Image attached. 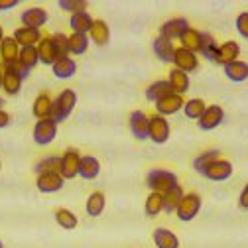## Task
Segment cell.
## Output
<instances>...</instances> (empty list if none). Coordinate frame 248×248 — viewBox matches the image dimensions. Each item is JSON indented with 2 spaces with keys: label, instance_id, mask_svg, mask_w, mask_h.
Returning <instances> with one entry per match:
<instances>
[{
  "label": "cell",
  "instance_id": "27",
  "mask_svg": "<svg viewBox=\"0 0 248 248\" xmlns=\"http://www.w3.org/2000/svg\"><path fill=\"white\" fill-rule=\"evenodd\" d=\"M225 75L232 83H244L248 79V63L246 61L236 59V61H232V63L225 65Z\"/></svg>",
  "mask_w": 248,
  "mask_h": 248
},
{
  "label": "cell",
  "instance_id": "23",
  "mask_svg": "<svg viewBox=\"0 0 248 248\" xmlns=\"http://www.w3.org/2000/svg\"><path fill=\"white\" fill-rule=\"evenodd\" d=\"M51 71L57 79H71L77 71V63H75V59H71V55L67 57H59L55 63L51 65Z\"/></svg>",
  "mask_w": 248,
  "mask_h": 248
},
{
  "label": "cell",
  "instance_id": "36",
  "mask_svg": "<svg viewBox=\"0 0 248 248\" xmlns=\"http://www.w3.org/2000/svg\"><path fill=\"white\" fill-rule=\"evenodd\" d=\"M219 158H221V150H207V152L201 154V156L195 158L193 168L197 170V173H203L207 166H211L215 160H219Z\"/></svg>",
  "mask_w": 248,
  "mask_h": 248
},
{
  "label": "cell",
  "instance_id": "34",
  "mask_svg": "<svg viewBox=\"0 0 248 248\" xmlns=\"http://www.w3.org/2000/svg\"><path fill=\"white\" fill-rule=\"evenodd\" d=\"M89 36L87 34H71L69 36V55H83L89 49Z\"/></svg>",
  "mask_w": 248,
  "mask_h": 248
},
{
  "label": "cell",
  "instance_id": "25",
  "mask_svg": "<svg viewBox=\"0 0 248 248\" xmlns=\"http://www.w3.org/2000/svg\"><path fill=\"white\" fill-rule=\"evenodd\" d=\"M93 16L89 12H77V14H71L69 18V28L73 30V34H87L91 32V28H93Z\"/></svg>",
  "mask_w": 248,
  "mask_h": 248
},
{
  "label": "cell",
  "instance_id": "35",
  "mask_svg": "<svg viewBox=\"0 0 248 248\" xmlns=\"http://www.w3.org/2000/svg\"><path fill=\"white\" fill-rule=\"evenodd\" d=\"M205 108H207V105H205L203 99H189V101H185V105H183L185 116L191 118V120H199L201 114L205 112Z\"/></svg>",
  "mask_w": 248,
  "mask_h": 248
},
{
  "label": "cell",
  "instance_id": "52",
  "mask_svg": "<svg viewBox=\"0 0 248 248\" xmlns=\"http://www.w3.org/2000/svg\"><path fill=\"white\" fill-rule=\"evenodd\" d=\"M0 171H2V160H0Z\"/></svg>",
  "mask_w": 248,
  "mask_h": 248
},
{
  "label": "cell",
  "instance_id": "28",
  "mask_svg": "<svg viewBox=\"0 0 248 248\" xmlns=\"http://www.w3.org/2000/svg\"><path fill=\"white\" fill-rule=\"evenodd\" d=\"M107 207V197L103 191H93L89 197H87V203H85V211L89 217H99L103 215Z\"/></svg>",
  "mask_w": 248,
  "mask_h": 248
},
{
  "label": "cell",
  "instance_id": "22",
  "mask_svg": "<svg viewBox=\"0 0 248 248\" xmlns=\"http://www.w3.org/2000/svg\"><path fill=\"white\" fill-rule=\"evenodd\" d=\"M89 40L93 44H97L99 47L107 46L108 40H110V28L105 20H95L93 22V28H91V32H89Z\"/></svg>",
  "mask_w": 248,
  "mask_h": 248
},
{
  "label": "cell",
  "instance_id": "16",
  "mask_svg": "<svg viewBox=\"0 0 248 248\" xmlns=\"http://www.w3.org/2000/svg\"><path fill=\"white\" fill-rule=\"evenodd\" d=\"M179 47L183 49H189L193 53H201V46H203V32H199V30L195 28H187L185 32L179 36Z\"/></svg>",
  "mask_w": 248,
  "mask_h": 248
},
{
  "label": "cell",
  "instance_id": "13",
  "mask_svg": "<svg viewBox=\"0 0 248 248\" xmlns=\"http://www.w3.org/2000/svg\"><path fill=\"white\" fill-rule=\"evenodd\" d=\"M128 126H130V132L134 134V138H138V140H148L150 116H148L144 110H134V112L130 114Z\"/></svg>",
  "mask_w": 248,
  "mask_h": 248
},
{
  "label": "cell",
  "instance_id": "39",
  "mask_svg": "<svg viewBox=\"0 0 248 248\" xmlns=\"http://www.w3.org/2000/svg\"><path fill=\"white\" fill-rule=\"evenodd\" d=\"M59 164H61L59 156H47V158H42V160L36 164L34 171H36V175H40V173H49V171H59Z\"/></svg>",
  "mask_w": 248,
  "mask_h": 248
},
{
  "label": "cell",
  "instance_id": "42",
  "mask_svg": "<svg viewBox=\"0 0 248 248\" xmlns=\"http://www.w3.org/2000/svg\"><path fill=\"white\" fill-rule=\"evenodd\" d=\"M51 40H53V44H55V47H57V51H59L61 57H67L69 55V36L57 32V34H51Z\"/></svg>",
  "mask_w": 248,
  "mask_h": 248
},
{
  "label": "cell",
  "instance_id": "3",
  "mask_svg": "<svg viewBox=\"0 0 248 248\" xmlns=\"http://www.w3.org/2000/svg\"><path fill=\"white\" fill-rule=\"evenodd\" d=\"M201 205H203V201H201L199 193H185L181 203H179V207L175 209L177 219L183 221V223L193 221L195 217L199 215V211H201Z\"/></svg>",
  "mask_w": 248,
  "mask_h": 248
},
{
  "label": "cell",
  "instance_id": "19",
  "mask_svg": "<svg viewBox=\"0 0 248 248\" xmlns=\"http://www.w3.org/2000/svg\"><path fill=\"white\" fill-rule=\"evenodd\" d=\"M12 38L16 40V44H18L20 47H32V46H38V44L42 42V38H44V36H42L40 30H32V28H18Z\"/></svg>",
  "mask_w": 248,
  "mask_h": 248
},
{
  "label": "cell",
  "instance_id": "9",
  "mask_svg": "<svg viewBox=\"0 0 248 248\" xmlns=\"http://www.w3.org/2000/svg\"><path fill=\"white\" fill-rule=\"evenodd\" d=\"M223 120H225V108L221 105H209L199 118V128L201 130H215L217 126H221Z\"/></svg>",
  "mask_w": 248,
  "mask_h": 248
},
{
  "label": "cell",
  "instance_id": "50",
  "mask_svg": "<svg viewBox=\"0 0 248 248\" xmlns=\"http://www.w3.org/2000/svg\"><path fill=\"white\" fill-rule=\"evenodd\" d=\"M4 107V99H0V108H2Z\"/></svg>",
  "mask_w": 248,
  "mask_h": 248
},
{
  "label": "cell",
  "instance_id": "49",
  "mask_svg": "<svg viewBox=\"0 0 248 248\" xmlns=\"http://www.w3.org/2000/svg\"><path fill=\"white\" fill-rule=\"evenodd\" d=\"M0 89H2V69H0Z\"/></svg>",
  "mask_w": 248,
  "mask_h": 248
},
{
  "label": "cell",
  "instance_id": "31",
  "mask_svg": "<svg viewBox=\"0 0 248 248\" xmlns=\"http://www.w3.org/2000/svg\"><path fill=\"white\" fill-rule=\"evenodd\" d=\"M22 83H24V79L18 77L12 69L2 67V91L6 95H18L20 89H22Z\"/></svg>",
  "mask_w": 248,
  "mask_h": 248
},
{
  "label": "cell",
  "instance_id": "20",
  "mask_svg": "<svg viewBox=\"0 0 248 248\" xmlns=\"http://www.w3.org/2000/svg\"><path fill=\"white\" fill-rule=\"evenodd\" d=\"M154 53L158 55V59H162L164 63H173V55H175V44L171 40H166L162 36H158L152 44Z\"/></svg>",
  "mask_w": 248,
  "mask_h": 248
},
{
  "label": "cell",
  "instance_id": "10",
  "mask_svg": "<svg viewBox=\"0 0 248 248\" xmlns=\"http://www.w3.org/2000/svg\"><path fill=\"white\" fill-rule=\"evenodd\" d=\"M65 179L61 177L59 171H49V173H40L36 177V187L42 193H57L61 187H63Z\"/></svg>",
  "mask_w": 248,
  "mask_h": 248
},
{
  "label": "cell",
  "instance_id": "37",
  "mask_svg": "<svg viewBox=\"0 0 248 248\" xmlns=\"http://www.w3.org/2000/svg\"><path fill=\"white\" fill-rule=\"evenodd\" d=\"M144 211H146V215H148V217H158V215L164 211L162 195H160V193L150 191V195L146 197V203H144Z\"/></svg>",
  "mask_w": 248,
  "mask_h": 248
},
{
  "label": "cell",
  "instance_id": "46",
  "mask_svg": "<svg viewBox=\"0 0 248 248\" xmlns=\"http://www.w3.org/2000/svg\"><path fill=\"white\" fill-rule=\"evenodd\" d=\"M8 124H10V114L4 108H0V128H6Z\"/></svg>",
  "mask_w": 248,
  "mask_h": 248
},
{
  "label": "cell",
  "instance_id": "7",
  "mask_svg": "<svg viewBox=\"0 0 248 248\" xmlns=\"http://www.w3.org/2000/svg\"><path fill=\"white\" fill-rule=\"evenodd\" d=\"M57 136V124L51 118H42L34 126V142L38 146H47Z\"/></svg>",
  "mask_w": 248,
  "mask_h": 248
},
{
  "label": "cell",
  "instance_id": "18",
  "mask_svg": "<svg viewBox=\"0 0 248 248\" xmlns=\"http://www.w3.org/2000/svg\"><path fill=\"white\" fill-rule=\"evenodd\" d=\"M152 240L158 248H179V238L173 231L166 229V227H158L152 232Z\"/></svg>",
  "mask_w": 248,
  "mask_h": 248
},
{
  "label": "cell",
  "instance_id": "11",
  "mask_svg": "<svg viewBox=\"0 0 248 248\" xmlns=\"http://www.w3.org/2000/svg\"><path fill=\"white\" fill-rule=\"evenodd\" d=\"M49 20L47 16V10L40 8V6H32L22 12L20 16V22H22V28H32V30H40L42 26H46Z\"/></svg>",
  "mask_w": 248,
  "mask_h": 248
},
{
  "label": "cell",
  "instance_id": "45",
  "mask_svg": "<svg viewBox=\"0 0 248 248\" xmlns=\"http://www.w3.org/2000/svg\"><path fill=\"white\" fill-rule=\"evenodd\" d=\"M238 207L248 211V183L244 185V189L240 191V197H238Z\"/></svg>",
  "mask_w": 248,
  "mask_h": 248
},
{
  "label": "cell",
  "instance_id": "8",
  "mask_svg": "<svg viewBox=\"0 0 248 248\" xmlns=\"http://www.w3.org/2000/svg\"><path fill=\"white\" fill-rule=\"evenodd\" d=\"M201 175L209 181H227L232 175V164L229 160L219 158V160H215L211 166H207Z\"/></svg>",
  "mask_w": 248,
  "mask_h": 248
},
{
  "label": "cell",
  "instance_id": "2",
  "mask_svg": "<svg viewBox=\"0 0 248 248\" xmlns=\"http://www.w3.org/2000/svg\"><path fill=\"white\" fill-rule=\"evenodd\" d=\"M146 185L150 187V191L154 193H166L168 189L175 187L177 183V175L170 170H162V168H156V170H150L148 175H146Z\"/></svg>",
  "mask_w": 248,
  "mask_h": 248
},
{
  "label": "cell",
  "instance_id": "41",
  "mask_svg": "<svg viewBox=\"0 0 248 248\" xmlns=\"http://www.w3.org/2000/svg\"><path fill=\"white\" fill-rule=\"evenodd\" d=\"M57 6L65 12L77 14V12H87V2L85 0H59Z\"/></svg>",
  "mask_w": 248,
  "mask_h": 248
},
{
  "label": "cell",
  "instance_id": "44",
  "mask_svg": "<svg viewBox=\"0 0 248 248\" xmlns=\"http://www.w3.org/2000/svg\"><path fill=\"white\" fill-rule=\"evenodd\" d=\"M2 67H8V69H12L18 77H22V79H26L28 75H30V69L22 63V61H14V63H10V65H2Z\"/></svg>",
  "mask_w": 248,
  "mask_h": 248
},
{
  "label": "cell",
  "instance_id": "29",
  "mask_svg": "<svg viewBox=\"0 0 248 248\" xmlns=\"http://www.w3.org/2000/svg\"><path fill=\"white\" fill-rule=\"evenodd\" d=\"M171 87H170V83H168V79H162V81H154L148 89H146V99L148 101H152V103H158L160 99H164V97H168V95H171Z\"/></svg>",
  "mask_w": 248,
  "mask_h": 248
},
{
  "label": "cell",
  "instance_id": "43",
  "mask_svg": "<svg viewBox=\"0 0 248 248\" xmlns=\"http://www.w3.org/2000/svg\"><path fill=\"white\" fill-rule=\"evenodd\" d=\"M236 30L244 40H248V12H240L236 16Z\"/></svg>",
  "mask_w": 248,
  "mask_h": 248
},
{
  "label": "cell",
  "instance_id": "4",
  "mask_svg": "<svg viewBox=\"0 0 248 248\" xmlns=\"http://www.w3.org/2000/svg\"><path fill=\"white\" fill-rule=\"evenodd\" d=\"M59 173L63 179H73L79 175V162H81V152L77 148H67L63 156H59Z\"/></svg>",
  "mask_w": 248,
  "mask_h": 248
},
{
  "label": "cell",
  "instance_id": "21",
  "mask_svg": "<svg viewBox=\"0 0 248 248\" xmlns=\"http://www.w3.org/2000/svg\"><path fill=\"white\" fill-rule=\"evenodd\" d=\"M79 175L87 181L97 179L101 175V162L95 156H81L79 162Z\"/></svg>",
  "mask_w": 248,
  "mask_h": 248
},
{
  "label": "cell",
  "instance_id": "38",
  "mask_svg": "<svg viewBox=\"0 0 248 248\" xmlns=\"http://www.w3.org/2000/svg\"><path fill=\"white\" fill-rule=\"evenodd\" d=\"M18 61H22V63H24L30 71H32V69L40 63V57H38V49H36V46H32V47H20Z\"/></svg>",
  "mask_w": 248,
  "mask_h": 248
},
{
  "label": "cell",
  "instance_id": "40",
  "mask_svg": "<svg viewBox=\"0 0 248 248\" xmlns=\"http://www.w3.org/2000/svg\"><path fill=\"white\" fill-rule=\"evenodd\" d=\"M217 51H219V44H217V40L211 36V34H203V46H201V53L205 55V59L213 61L217 59Z\"/></svg>",
  "mask_w": 248,
  "mask_h": 248
},
{
  "label": "cell",
  "instance_id": "24",
  "mask_svg": "<svg viewBox=\"0 0 248 248\" xmlns=\"http://www.w3.org/2000/svg\"><path fill=\"white\" fill-rule=\"evenodd\" d=\"M18 55H20V46L16 44V40L12 36H6L2 46H0V63L10 65L14 61H18Z\"/></svg>",
  "mask_w": 248,
  "mask_h": 248
},
{
  "label": "cell",
  "instance_id": "1",
  "mask_svg": "<svg viewBox=\"0 0 248 248\" xmlns=\"http://www.w3.org/2000/svg\"><path fill=\"white\" fill-rule=\"evenodd\" d=\"M77 105V95H75V91L73 89H63L59 93V97L53 99V105H51V110H49V118L59 124V122H63L69 118V114L73 112Z\"/></svg>",
  "mask_w": 248,
  "mask_h": 248
},
{
  "label": "cell",
  "instance_id": "30",
  "mask_svg": "<svg viewBox=\"0 0 248 248\" xmlns=\"http://www.w3.org/2000/svg\"><path fill=\"white\" fill-rule=\"evenodd\" d=\"M183 195H185V191L181 189V185H175V187H171V189H168L166 193H162V203H164V211L166 213H175V209L179 207V203H181V199H183Z\"/></svg>",
  "mask_w": 248,
  "mask_h": 248
},
{
  "label": "cell",
  "instance_id": "48",
  "mask_svg": "<svg viewBox=\"0 0 248 248\" xmlns=\"http://www.w3.org/2000/svg\"><path fill=\"white\" fill-rule=\"evenodd\" d=\"M4 38H6V36H4V28H2V26H0V46H2Z\"/></svg>",
  "mask_w": 248,
  "mask_h": 248
},
{
  "label": "cell",
  "instance_id": "12",
  "mask_svg": "<svg viewBox=\"0 0 248 248\" xmlns=\"http://www.w3.org/2000/svg\"><path fill=\"white\" fill-rule=\"evenodd\" d=\"M156 105V114L160 116H171V114H177L179 110H183V97L181 95H175V93H171V95L160 99L158 103H154Z\"/></svg>",
  "mask_w": 248,
  "mask_h": 248
},
{
  "label": "cell",
  "instance_id": "15",
  "mask_svg": "<svg viewBox=\"0 0 248 248\" xmlns=\"http://www.w3.org/2000/svg\"><path fill=\"white\" fill-rule=\"evenodd\" d=\"M187 28H189V22L185 20V18H171V20H168L166 24H162L160 36L173 42V40H179V36H181Z\"/></svg>",
  "mask_w": 248,
  "mask_h": 248
},
{
  "label": "cell",
  "instance_id": "51",
  "mask_svg": "<svg viewBox=\"0 0 248 248\" xmlns=\"http://www.w3.org/2000/svg\"><path fill=\"white\" fill-rule=\"evenodd\" d=\"M0 248H4V242L2 240H0Z\"/></svg>",
  "mask_w": 248,
  "mask_h": 248
},
{
  "label": "cell",
  "instance_id": "5",
  "mask_svg": "<svg viewBox=\"0 0 248 248\" xmlns=\"http://www.w3.org/2000/svg\"><path fill=\"white\" fill-rule=\"evenodd\" d=\"M148 138L154 144H166L170 140V122H168L166 116H160V114H152L150 116Z\"/></svg>",
  "mask_w": 248,
  "mask_h": 248
},
{
  "label": "cell",
  "instance_id": "14",
  "mask_svg": "<svg viewBox=\"0 0 248 248\" xmlns=\"http://www.w3.org/2000/svg\"><path fill=\"white\" fill-rule=\"evenodd\" d=\"M36 49H38V57H40V63H44V65H53L55 61L61 57L59 55V51H57V47H55V44H53V40H51V36H46V38H42V42L36 46Z\"/></svg>",
  "mask_w": 248,
  "mask_h": 248
},
{
  "label": "cell",
  "instance_id": "17",
  "mask_svg": "<svg viewBox=\"0 0 248 248\" xmlns=\"http://www.w3.org/2000/svg\"><path fill=\"white\" fill-rule=\"evenodd\" d=\"M238 55H240V46L236 44V42H232V40H229V42H225V44H221L219 46V51H217V59H215V63H219V65H229V63H232V61H236L238 59Z\"/></svg>",
  "mask_w": 248,
  "mask_h": 248
},
{
  "label": "cell",
  "instance_id": "33",
  "mask_svg": "<svg viewBox=\"0 0 248 248\" xmlns=\"http://www.w3.org/2000/svg\"><path fill=\"white\" fill-rule=\"evenodd\" d=\"M53 217H55V223H57L61 229H65V231H73V229L77 227V223H79L77 215H75L73 211L65 209V207H59V209H55Z\"/></svg>",
  "mask_w": 248,
  "mask_h": 248
},
{
  "label": "cell",
  "instance_id": "6",
  "mask_svg": "<svg viewBox=\"0 0 248 248\" xmlns=\"http://www.w3.org/2000/svg\"><path fill=\"white\" fill-rule=\"evenodd\" d=\"M173 67L183 71V73H193L199 69V55L189 51V49H183V47H175V55H173Z\"/></svg>",
  "mask_w": 248,
  "mask_h": 248
},
{
  "label": "cell",
  "instance_id": "26",
  "mask_svg": "<svg viewBox=\"0 0 248 248\" xmlns=\"http://www.w3.org/2000/svg\"><path fill=\"white\" fill-rule=\"evenodd\" d=\"M168 83H170V87H171V91L175 93V95L183 97V93L189 91V75L175 69V67L168 73Z\"/></svg>",
  "mask_w": 248,
  "mask_h": 248
},
{
  "label": "cell",
  "instance_id": "47",
  "mask_svg": "<svg viewBox=\"0 0 248 248\" xmlns=\"http://www.w3.org/2000/svg\"><path fill=\"white\" fill-rule=\"evenodd\" d=\"M18 6V0H0V10H10Z\"/></svg>",
  "mask_w": 248,
  "mask_h": 248
},
{
  "label": "cell",
  "instance_id": "32",
  "mask_svg": "<svg viewBox=\"0 0 248 248\" xmlns=\"http://www.w3.org/2000/svg\"><path fill=\"white\" fill-rule=\"evenodd\" d=\"M51 105H53V99L49 93H40L36 97L34 105H32V114L42 120V118H49V110H51Z\"/></svg>",
  "mask_w": 248,
  "mask_h": 248
}]
</instances>
